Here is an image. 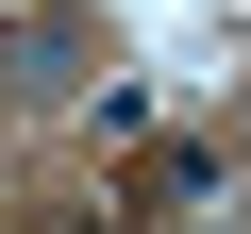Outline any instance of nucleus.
<instances>
[{
    "label": "nucleus",
    "instance_id": "3",
    "mask_svg": "<svg viewBox=\"0 0 251 234\" xmlns=\"http://www.w3.org/2000/svg\"><path fill=\"white\" fill-rule=\"evenodd\" d=\"M234 167H251V117H234Z\"/></svg>",
    "mask_w": 251,
    "mask_h": 234
},
{
    "label": "nucleus",
    "instance_id": "2",
    "mask_svg": "<svg viewBox=\"0 0 251 234\" xmlns=\"http://www.w3.org/2000/svg\"><path fill=\"white\" fill-rule=\"evenodd\" d=\"M234 184V151L218 134H168V151H134V201H218Z\"/></svg>",
    "mask_w": 251,
    "mask_h": 234
},
{
    "label": "nucleus",
    "instance_id": "1",
    "mask_svg": "<svg viewBox=\"0 0 251 234\" xmlns=\"http://www.w3.org/2000/svg\"><path fill=\"white\" fill-rule=\"evenodd\" d=\"M0 67H17L34 100H84V84L117 67V34L84 17V0H34V17H17V34H0Z\"/></svg>",
    "mask_w": 251,
    "mask_h": 234
}]
</instances>
